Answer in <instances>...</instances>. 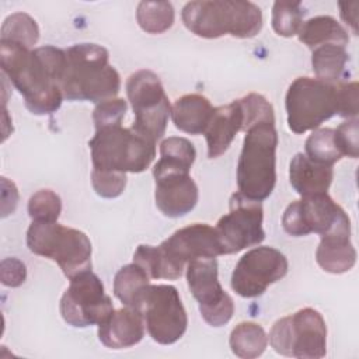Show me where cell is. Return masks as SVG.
I'll return each instance as SVG.
<instances>
[{
  "instance_id": "1",
  "label": "cell",
  "mask_w": 359,
  "mask_h": 359,
  "mask_svg": "<svg viewBox=\"0 0 359 359\" xmlns=\"http://www.w3.org/2000/svg\"><path fill=\"white\" fill-rule=\"evenodd\" d=\"M65 65L63 49L45 45L31 50L0 41L1 74L20 91L27 109L34 115H49L60 108L63 101L60 80Z\"/></svg>"
},
{
  "instance_id": "2",
  "label": "cell",
  "mask_w": 359,
  "mask_h": 359,
  "mask_svg": "<svg viewBox=\"0 0 359 359\" xmlns=\"http://www.w3.org/2000/svg\"><path fill=\"white\" fill-rule=\"evenodd\" d=\"M223 250L213 227L194 223L174 231L160 245H137L133 262L153 279H178L188 262L198 258H216Z\"/></svg>"
},
{
  "instance_id": "3",
  "label": "cell",
  "mask_w": 359,
  "mask_h": 359,
  "mask_svg": "<svg viewBox=\"0 0 359 359\" xmlns=\"http://www.w3.org/2000/svg\"><path fill=\"white\" fill-rule=\"evenodd\" d=\"M65 52L66 65L60 80L63 98L97 104L115 98L121 90V76L109 65V53L104 46L83 42Z\"/></svg>"
},
{
  "instance_id": "4",
  "label": "cell",
  "mask_w": 359,
  "mask_h": 359,
  "mask_svg": "<svg viewBox=\"0 0 359 359\" xmlns=\"http://www.w3.org/2000/svg\"><path fill=\"white\" fill-rule=\"evenodd\" d=\"M184 25L196 36L215 39L230 34L236 38H252L262 28V11L251 1L198 0L182 7Z\"/></svg>"
},
{
  "instance_id": "5",
  "label": "cell",
  "mask_w": 359,
  "mask_h": 359,
  "mask_svg": "<svg viewBox=\"0 0 359 359\" xmlns=\"http://www.w3.org/2000/svg\"><path fill=\"white\" fill-rule=\"evenodd\" d=\"M278 132L275 122H258L245 130L237 163V188L254 201L266 199L276 184Z\"/></svg>"
},
{
  "instance_id": "6",
  "label": "cell",
  "mask_w": 359,
  "mask_h": 359,
  "mask_svg": "<svg viewBox=\"0 0 359 359\" xmlns=\"http://www.w3.org/2000/svg\"><path fill=\"white\" fill-rule=\"evenodd\" d=\"M88 146L94 170L143 172L156 157L153 140L122 125L95 129Z\"/></svg>"
},
{
  "instance_id": "7",
  "label": "cell",
  "mask_w": 359,
  "mask_h": 359,
  "mask_svg": "<svg viewBox=\"0 0 359 359\" xmlns=\"http://www.w3.org/2000/svg\"><path fill=\"white\" fill-rule=\"evenodd\" d=\"M27 245L31 252L55 261L67 279L91 269V241L77 229L57 222H32Z\"/></svg>"
},
{
  "instance_id": "8",
  "label": "cell",
  "mask_w": 359,
  "mask_h": 359,
  "mask_svg": "<svg viewBox=\"0 0 359 359\" xmlns=\"http://www.w3.org/2000/svg\"><path fill=\"white\" fill-rule=\"evenodd\" d=\"M268 339L276 353L287 358L320 359L327 353V325L311 307L275 321Z\"/></svg>"
},
{
  "instance_id": "9",
  "label": "cell",
  "mask_w": 359,
  "mask_h": 359,
  "mask_svg": "<svg viewBox=\"0 0 359 359\" xmlns=\"http://www.w3.org/2000/svg\"><path fill=\"white\" fill-rule=\"evenodd\" d=\"M285 107L292 132L314 130L338 114V87L320 79L297 77L286 91Z\"/></svg>"
},
{
  "instance_id": "10",
  "label": "cell",
  "mask_w": 359,
  "mask_h": 359,
  "mask_svg": "<svg viewBox=\"0 0 359 359\" xmlns=\"http://www.w3.org/2000/svg\"><path fill=\"white\" fill-rule=\"evenodd\" d=\"M126 95L135 115L130 128L154 143L160 140L171 115V105L160 77L147 69L132 73L126 80Z\"/></svg>"
},
{
  "instance_id": "11",
  "label": "cell",
  "mask_w": 359,
  "mask_h": 359,
  "mask_svg": "<svg viewBox=\"0 0 359 359\" xmlns=\"http://www.w3.org/2000/svg\"><path fill=\"white\" fill-rule=\"evenodd\" d=\"M133 309L142 314L149 335L157 344L171 345L187 331V311L172 285L150 283Z\"/></svg>"
},
{
  "instance_id": "12",
  "label": "cell",
  "mask_w": 359,
  "mask_h": 359,
  "mask_svg": "<svg viewBox=\"0 0 359 359\" xmlns=\"http://www.w3.org/2000/svg\"><path fill=\"white\" fill-rule=\"evenodd\" d=\"M282 226L293 237H303L310 233H317L321 237L330 234L351 236L348 215L328 194L293 201L283 212Z\"/></svg>"
},
{
  "instance_id": "13",
  "label": "cell",
  "mask_w": 359,
  "mask_h": 359,
  "mask_svg": "<svg viewBox=\"0 0 359 359\" xmlns=\"http://www.w3.org/2000/svg\"><path fill=\"white\" fill-rule=\"evenodd\" d=\"M70 280L60 299L62 318L72 327L100 325L112 311L114 304L105 293L104 283L91 271H84Z\"/></svg>"
},
{
  "instance_id": "14",
  "label": "cell",
  "mask_w": 359,
  "mask_h": 359,
  "mask_svg": "<svg viewBox=\"0 0 359 359\" xmlns=\"http://www.w3.org/2000/svg\"><path fill=\"white\" fill-rule=\"evenodd\" d=\"M229 208L230 212L222 216L215 227L223 254H236L262 243L265 231L261 201L250 199L237 191L231 195Z\"/></svg>"
},
{
  "instance_id": "15",
  "label": "cell",
  "mask_w": 359,
  "mask_h": 359,
  "mask_svg": "<svg viewBox=\"0 0 359 359\" xmlns=\"http://www.w3.org/2000/svg\"><path fill=\"white\" fill-rule=\"evenodd\" d=\"M187 283L199 304L202 318L212 327L227 324L234 313V302L217 278L216 258H198L187 265Z\"/></svg>"
},
{
  "instance_id": "16",
  "label": "cell",
  "mask_w": 359,
  "mask_h": 359,
  "mask_svg": "<svg viewBox=\"0 0 359 359\" xmlns=\"http://www.w3.org/2000/svg\"><path fill=\"white\" fill-rule=\"evenodd\" d=\"M289 269L285 254L279 250L261 245L247 251L234 266L231 289L241 297H258L272 283L280 280Z\"/></svg>"
},
{
  "instance_id": "17",
  "label": "cell",
  "mask_w": 359,
  "mask_h": 359,
  "mask_svg": "<svg viewBox=\"0 0 359 359\" xmlns=\"http://www.w3.org/2000/svg\"><path fill=\"white\" fill-rule=\"evenodd\" d=\"M156 181L154 199L158 210L167 217H182L198 203V185L182 171H153Z\"/></svg>"
},
{
  "instance_id": "18",
  "label": "cell",
  "mask_w": 359,
  "mask_h": 359,
  "mask_svg": "<svg viewBox=\"0 0 359 359\" xmlns=\"http://www.w3.org/2000/svg\"><path fill=\"white\" fill-rule=\"evenodd\" d=\"M142 314L132 307L114 310L100 325L98 339L111 349H125L139 344L144 337Z\"/></svg>"
},
{
  "instance_id": "19",
  "label": "cell",
  "mask_w": 359,
  "mask_h": 359,
  "mask_svg": "<svg viewBox=\"0 0 359 359\" xmlns=\"http://www.w3.org/2000/svg\"><path fill=\"white\" fill-rule=\"evenodd\" d=\"M243 109L238 100L213 109L203 132L208 144V157L217 158L227 151L236 135L243 129Z\"/></svg>"
},
{
  "instance_id": "20",
  "label": "cell",
  "mask_w": 359,
  "mask_h": 359,
  "mask_svg": "<svg viewBox=\"0 0 359 359\" xmlns=\"http://www.w3.org/2000/svg\"><path fill=\"white\" fill-rule=\"evenodd\" d=\"M332 178V165L316 163L303 153H296L290 160L289 181L302 198L327 194Z\"/></svg>"
},
{
  "instance_id": "21",
  "label": "cell",
  "mask_w": 359,
  "mask_h": 359,
  "mask_svg": "<svg viewBox=\"0 0 359 359\" xmlns=\"http://www.w3.org/2000/svg\"><path fill=\"white\" fill-rule=\"evenodd\" d=\"M213 109L206 97L201 94H187L178 98L171 107V119L181 132L201 135L205 132Z\"/></svg>"
},
{
  "instance_id": "22",
  "label": "cell",
  "mask_w": 359,
  "mask_h": 359,
  "mask_svg": "<svg viewBox=\"0 0 359 359\" xmlns=\"http://www.w3.org/2000/svg\"><path fill=\"white\" fill-rule=\"evenodd\" d=\"M317 264L330 273H345L356 264V250L349 234L323 236L316 250Z\"/></svg>"
},
{
  "instance_id": "23",
  "label": "cell",
  "mask_w": 359,
  "mask_h": 359,
  "mask_svg": "<svg viewBox=\"0 0 359 359\" xmlns=\"http://www.w3.org/2000/svg\"><path fill=\"white\" fill-rule=\"evenodd\" d=\"M299 41L307 48L314 49L325 43L346 46L349 42L348 31L331 15H317L302 24Z\"/></svg>"
},
{
  "instance_id": "24",
  "label": "cell",
  "mask_w": 359,
  "mask_h": 359,
  "mask_svg": "<svg viewBox=\"0 0 359 359\" xmlns=\"http://www.w3.org/2000/svg\"><path fill=\"white\" fill-rule=\"evenodd\" d=\"M349 55L345 46L335 43H325L313 49L311 67L316 79L335 84L345 73Z\"/></svg>"
},
{
  "instance_id": "25",
  "label": "cell",
  "mask_w": 359,
  "mask_h": 359,
  "mask_svg": "<svg viewBox=\"0 0 359 359\" xmlns=\"http://www.w3.org/2000/svg\"><path fill=\"white\" fill-rule=\"evenodd\" d=\"M196 150L194 144L180 136H171L160 143V158L153 171H184L189 172L195 161Z\"/></svg>"
},
{
  "instance_id": "26",
  "label": "cell",
  "mask_w": 359,
  "mask_h": 359,
  "mask_svg": "<svg viewBox=\"0 0 359 359\" xmlns=\"http://www.w3.org/2000/svg\"><path fill=\"white\" fill-rule=\"evenodd\" d=\"M231 352L243 359L258 358L264 353L268 345L265 330L254 321L238 323L229 338Z\"/></svg>"
},
{
  "instance_id": "27",
  "label": "cell",
  "mask_w": 359,
  "mask_h": 359,
  "mask_svg": "<svg viewBox=\"0 0 359 359\" xmlns=\"http://www.w3.org/2000/svg\"><path fill=\"white\" fill-rule=\"evenodd\" d=\"M150 285V276L142 266L132 262L122 266L114 278V294L123 306L135 307L143 290Z\"/></svg>"
},
{
  "instance_id": "28",
  "label": "cell",
  "mask_w": 359,
  "mask_h": 359,
  "mask_svg": "<svg viewBox=\"0 0 359 359\" xmlns=\"http://www.w3.org/2000/svg\"><path fill=\"white\" fill-rule=\"evenodd\" d=\"M139 27L147 34H163L175 20V11L170 1H140L136 8Z\"/></svg>"
},
{
  "instance_id": "29",
  "label": "cell",
  "mask_w": 359,
  "mask_h": 359,
  "mask_svg": "<svg viewBox=\"0 0 359 359\" xmlns=\"http://www.w3.org/2000/svg\"><path fill=\"white\" fill-rule=\"evenodd\" d=\"M39 39V27L27 13H13L1 24L0 41L13 42L31 49Z\"/></svg>"
},
{
  "instance_id": "30",
  "label": "cell",
  "mask_w": 359,
  "mask_h": 359,
  "mask_svg": "<svg viewBox=\"0 0 359 359\" xmlns=\"http://www.w3.org/2000/svg\"><path fill=\"white\" fill-rule=\"evenodd\" d=\"M304 150L310 160L325 165H334L344 157L337 146L332 128L314 129L306 139Z\"/></svg>"
},
{
  "instance_id": "31",
  "label": "cell",
  "mask_w": 359,
  "mask_h": 359,
  "mask_svg": "<svg viewBox=\"0 0 359 359\" xmlns=\"http://www.w3.org/2000/svg\"><path fill=\"white\" fill-rule=\"evenodd\" d=\"M304 10L300 1H275L272 7V28L285 38L296 35L303 24Z\"/></svg>"
},
{
  "instance_id": "32",
  "label": "cell",
  "mask_w": 359,
  "mask_h": 359,
  "mask_svg": "<svg viewBox=\"0 0 359 359\" xmlns=\"http://www.w3.org/2000/svg\"><path fill=\"white\" fill-rule=\"evenodd\" d=\"M60 212V196L52 189H39L28 201V215L32 222H57Z\"/></svg>"
},
{
  "instance_id": "33",
  "label": "cell",
  "mask_w": 359,
  "mask_h": 359,
  "mask_svg": "<svg viewBox=\"0 0 359 359\" xmlns=\"http://www.w3.org/2000/svg\"><path fill=\"white\" fill-rule=\"evenodd\" d=\"M243 109V132H245L251 125L258 122H275V114L272 104L261 94L250 93L238 100Z\"/></svg>"
},
{
  "instance_id": "34",
  "label": "cell",
  "mask_w": 359,
  "mask_h": 359,
  "mask_svg": "<svg viewBox=\"0 0 359 359\" xmlns=\"http://www.w3.org/2000/svg\"><path fill=\"white\" fill-rule=\"evenodd\" d=\"M126 109L128 104L123 98H109L98 102L93 111L95 129L121 125Z\"/></svg>"
},
{
  "instance_id": "35",
  "label": "cell",
  "mask_w": 359,
  "mask_h": 359,
  "mask_svg": "<svg viewBox=\"0 0 359 359\" xmlns=\"http://www.w3.org/2000/svg\"><path fill=\"white\" fill-rule=\"evenodd\" d=\"M91 184L97 195L108 199L118 198L126 187V174L93 168Z\"/></svg>"
},
{
  "instance_id": "36",
  "label": "cell",
  "mask_w": 359,
  "mask_h": 359,
  "mask_svg": "<svg viewBox=\"0 0 359 359\" xmlns=\"http://www.w3.org/2000/svg\"><path fill=\"white\" fill-rule=\"evenodd\" d=\"M358 118L348 119L342 122L337 129H334V137L337 146L342 156H348L351 158H358L359 156V125Z\"/></svg>"
},
{
  "instance_id": "37",
  "label": "cell",
  "mask_w": 359,
  "mask_h": 359,
  "mask_svg": "<svg viewBox=\"0 0 359 359\" xmlns=\"http://www.w3.org/2000/svg\"><path fill=\"white\" fill-rule=\"evenodd\" d=\"M338 87V114L342 118L355 119L358 116V81L339 83Z\"/></svg>"
},
{
  "instance_id": "38",
  "label": "cell",
  "mask_w": 359,
  "mask_h": 359,
  "mask_svg": "<svg viewBox=\"0 0 359 359\" xmlns=\"http://www.w3.org/2000/svg\"><path fill=\"white\" fill-rule=\"evenodd\" d=\"M1 283L8 287L21 286L27 278L25 265L17 258H4L1 261Z\"/></svg>"
},
{
  "instance_id": "39",
  "label": "cell",
  "mask_w": 359,
  "mask_h": 359,
  "mask_svg": "<svg viewBox=\"0 0 359 359\" xmlns=\"http://www.w3.org/2000/svg\"><path fill=\"white\" fill-rule=\"evenodd\" d=\"M338 6H339V10H341V17H342V20H344L346 24H349V25L352 27L353 32L356 34V32H358V31H356V7H358V6H355L353 10H351L352 3H339Z\"/></svg>"
}]
</instances>
